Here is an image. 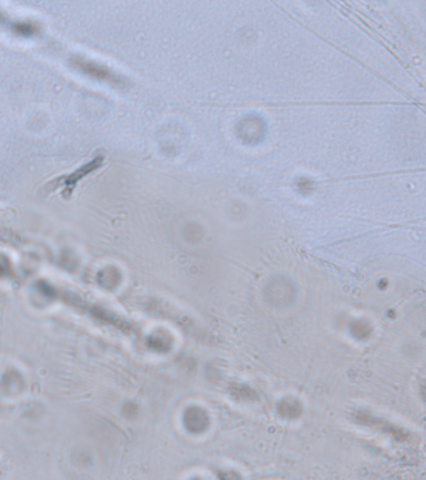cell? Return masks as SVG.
I'll return each instance as SVG.
<instances>
[{
  "mask_svg": "<svg viewBox=\"0 0 426 480\" xmlns=\"http://www.w3.org/2000/svg\"><path fill=\"white\" fill-rule=\"evenodd\" d=\"M71 64H73V67L79 69L80 72L85 73L89 77L99 79V80L109 83V84H117V73L112 72V69L104 67L99 63L93 62V61L84 59V58H73Z\"/></svg>",
  "mask_w": 426,
  "mask_h": 480,
  "instance_id": "6da1fadb",
  "label": "cell"
},
{
  "mask_svg": "<svg viewBox=\"0 0 426 480\" xmlns=\"http://www.w3.org/2000/svg\"><path fill=\"white\" fill-rule=\"evenodd\" d=\"M103 163V158L94 159L92 163H88L87 165H84L83 168L78 169L74 173L71 174L69 177H66V182H64V187H66V190L64 192H69L71 193L73 192V188L76 187V183L84 178L85 175H88L89 173L94 172L95 169L100 167V164Z\"/></svg>",
  "mask_w": 426,
  "mask_h": 480,
  "instance_id": "7a4b0ae2",
  "label": "cell"
}]
</instances>
